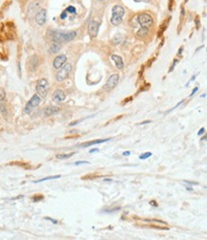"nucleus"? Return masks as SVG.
<instances>
[{
    "label": "nucleus",
    "instance_id": "nucleus-31",
    "mask_svg": "<svg viewBox=\"0 0 207 240\" xmlns=\"http://www.w3.org/2000/svg\"><path fill=\"white\" fill-rule=\"evenodd\" d=\"M169 11H172V8H171V4L172 6H173V0H169Z\"/></svg>",
    "mask_w": 207,
    "mask_h": 240
},
{
    "label": "nucleus",
    "instance_id": "nucleus-15",
    "mask_svg": "<svg viewBox=\"0 0 207 240\" xmlns=\"http://www.w3.org/2000/svg\"><path fill=\"white\" fill-rule=\"evenodd\" d=\"M149 35V29L148 27H141V28L137 32V36L139 38H144Z\"/></svg>",
    "mask_w": 207,
    "mask_h": 240
},
{
    "label": "nucleus",
    "instance_id": "nucleus-4",
    "mask_svg": "<svg viewBox=\"0 0 207 240\" xmlns=\"http://www.w3.org/2000/svg\"><path fill=\"white\" fill-rule=\"evenodd\" d=\"M49 91V82L46 78H40L36 83V92L40 97H46Z\"/></svg>",
    "mask_w": 207,
    "mask_h": 240
},
{
    "label": "nucleus",
    "instance_id": "nucleus-1",
    "mask_svg": "<svg viewBox=\"0 0 207 240\" xmlns=\"http://www.w3.org/2000/svg\"><path fill=\"white\" fill-rule=\"evenodd\" d=\"M50 36L54 41L56 42H69V41L73 40L77 33L74 31L71 32H61V31H51Z\"/></svg>",
    "mask_w": 207,
    "mask_h": 240
},
{
    "label": "nucleus",
    "instance_id": "nucleus-24",
    "mask_svg": "<svg viewBox=\"0 0 207 240\" xmlns=\"http://www.w3.org/2000/svg\"><path fill=\"white\" fill-rule=\"evenodd\" d=\"M178 59H174V62H173V65H172V66L170 67V70H169V72H171V71H173V69H174V67L176 66V64L178 63Z\"/></svg>",
    "mask_w": 207,
    "mask_h": 240
},
{
    "label": "nucleus",
    "instance_id": "nucleus-9",
    "mask_svg": "<svg viewBox=\"0 0 207 240\" xmlns=\"http://www.w3.org/2000/svg\"><path fill=\"white\" fill-rule=\"evenodd\" d=\"M46 16H47V12L45 9H39L37 11L36 15V21L38 25L42 26L46 22Z\"/></svg>",
    "mask_w": 207,
    "mask_h": 240
},
{
    "label": "nucleus",
    "instance_id": "nucleus-36",
    "mask_svg": "<svg viewBox=\"0 0 207 240\" xmlns=\"http://www.w3.org/2000/svg\"><path fill=\"white\" fill-rule=\"evenodd\" d=\"M196 22H197V27H198V28H199V18H198V17H197Z\"/></svg>",
    "mask_w": 207,
    "mask_h": 240
},
{
    "label": "nucleus",
    "instance_id": "nucleus-14",
    "mask_svg": "<svg viewBox=\"0 0 207 240\" xmlns=\"http://www.w3.org/2000/svg\"><path fill=\"white\" fill-rule=\"evenodd\" d=\"M58 111H59V108H58L57 106L51 105L44 109V114L46 116H53L54 114H56Z\"/></svg>",
    "mask_w": 207,
    "mask_h": 240
},
{
    "label": "nucleus",
    "instance_id": "nucleus-27",
    "mask_svg": "<svg viewBox=\"0 0 207 240\" xmlns=\"http://www.w3.org/2000/svg\"><path fill=\"white\" fill-rule=\"evenodd\" d=\"M45 219H46V220H50L51 222H53L54 224H57V220H54V219H53V218H50V217H45Z\"/></svg>",
    "mask_w": 207,
    "mask_h": 240
},
{
    "label": "nucleus",
    "instance_id": "nucleus-16",
    "mask_svg": "<svg viewBox=\"0 0 207 240\" xmlns=\"http://www.w3.org/2000/svg\"><path fill=\"white\" fill-rule=\"evenodd\" d=\"M60 49H61V45L59 44V42H56V41H54V43H52V44H51L49 51H50L51 53L56 54V53H57V52H59Z\"/></svg>",
    "mask_w": 207,
    "mask_h": 240
},
{
    "label": "nucleus",
    "instance_id": "nucleus-6",
    "mask_svg": "<svg viewBox=\"0 0 207 240\" xmlns=\"http://www.w3.org/2000/svg\"><path fill=\"white\" fill-rule=\"evenodd\" d=\"M119 80V76L118 74H113L112 76H110V78H108V80L106 81V83L104 85V90L105 91H111L112 89H114L116 84L118 83Z\"/></svg>",
    "mask_w": 207,
    "mask_h": 240
},
{
    "label": "nucleus",
    "instance_id": "nucleus-12",
    "mask_svg": "<svg viewBox=\"0 0 207 240\" xmlns=\"http://www.w3.org/2000/svg\"><path fill=\"white\" fill-rule=\"evenodd\" d=\"M110 140H111L110 138H108V139H101V140H94V141H91V142H87V143H81V145H79V146L87 147V146H94V145H99V143L108 142V141H110Z\"/></svg>",
    "mask_w": 207,
    "mask_h": 240
},
{
    "label": "nucleus",
    "instance_id": "nucleus-8",
    "mask_svg": "<svg viewBox=\"0 0 207 240\" xmlns=\"http://www.w3.org/2000/svg\"><path fill=\"white\" fill-rule=\"evenodd\" d=\"M99 23L96 21H91L88 24V33L91 37H95L98 34Z\"/></svg>",
    "mask_w": 207,
    "mask_h": 240
},
{
    "label": "nucleus",
    "instance_id": "nucleus-35",
    "mask_svg": "<svg viewBox=\"0 0 207 240\" xmlns=\"http://www.w3.org/2000/svg\"><path fill=\"white\" fill-rule=\"evenodd\" d=\"M123 155H124V156H129V155H130V151H125V152H123Z\"/></svg>",
    "mask_w": 207,
    "mask_h": 240
},
{
    "label": "nucleus",
    "instance_id": "nucleus-23",
    "mask_svg": "<svg viewBox=\"0 0 207 240\" xmlns=\"http://www.w3.org/2000/svg\"><path fill=\"white\" fill-rule=\"evenodd\" d=\"M43 199V195H36V196H33V200L34 202H36V201H40V200H42Z\"/></svg>",
    "mask_w": 207,
    "mask_h": 240
},
{
    "label": "nucleus",
    "instance_id": "nucleus-30",
    "mask_svg": "<svg viewBox=\"0 0 207 240\" xmlns=\"http://www.w3.org/2000/svg\"><path fill=\"white\" fill-rule=\"evenodd\" d=\"M151 206H153V207H158V203L156 201H151L150 203H149Z\"/></svg>",
    "mask_w": 207,
    "mask_h": 240
},
{
    "label": "nucleus",
    "instance_id": "nucleus-34",
    "mask_svg": "<svg viewBox=\"0 0 207 240\" xmlns=\"http://www.w3.org/2000/svg\"><path fill=\"white\" fill-rule=\"evenodd\" d=\"M150 122H151V121H145V122H140L139 125H146V123H150Z\"/></svg>",
    "mask_w": 207,
    "mask_h": 240
},
{
    "label": "nucleus",
    "instance_id": "nucleus-17",
    "mask_svg": "<svg viewBox=\"0 0 207 240\" xmlns=\"http://www.w3.org/2000/svg\"><path fill=\"white\" fill-rule=\"evenodd\" d=\"M39 8V2H33L28 8V15H33V13Z\"/></svg>",
    "mask_w": 207,
    "mask_h": 240
},
{
    "label": "nucleus",
    "instance_id": "nucleus-29",
    "mask_svg": "<svg viewBox=\"0 0 207 240\" xmlns=\"http://www.w3.org/2000/svg\"><path fill=\"white\" fill-rule=\"evenodd\" d=\"M185 184H189V185H191V186H193V185H197L198 183H195V182H190V181H186V180H184L183 181Z\"/></svg>",
    "mask_w": 207,
    "mask_h": 240
},
{
    "label": "nucleus",
    "instance_id": "nucleus-22",
    "mask_svg": "<svg viewBox=\"0 0 207 240\" xmlns=\"http://www.w3.org/2000/svg\"><path fill=\"white\" fill-rule=\"evenodd\" d=\"M66 12L67 13H77V10H75V7H73V6H69L68 8L66 9Z\"/></svg>",
    "mask_w": 207,
    "mask_h": 240
},
{
    "label": "nucleus",
    "instance_id": "nucleus-19",
    "mask_svg": "<svg viewBox=\"0 0 207 240\" xmlns=\"http://www.w3.org/2000/svg\"><path fill=\"white\" fill-rule=\"evenodd\" d=\"M61 176L60 175H56V176H50V177H46V178H43V179H40V180H36L34 181V183H41V182H44V181H48V180H53V179H57V178H60Z\"/></svg>",
    "mask_w": 207,
    "mask_h": 240
},
{
    "label": "nucleus",
    "instance_id": "nucleus-3",
    "mask_svg": "<svg viewBox=\"0 0 207 240\" xmlns=\"http://www.w3.org/2000/svg\"><path fill=\"white\" fill-rule=\"evenodd\" d=\"M72 69H73V66H72L71 63H65L61 68H59L57 74H56V80L57 81H63L68 78V76L70 75Z\"/></svg>",
    "mask_w": 207,
    "mask_h": 240
},
{
    "label": "nucleus",
    "instance_id": "nucleus-18",
    "mask_svg": "<svg viewBox=\"0 0 207 240\" xmlns=\"http://www.w3.org/2000/svg\"><path fill=\"white\" fill-rule=\"evenodd\" d=\"M74 152L73 153H68V154H57V155L56 156V159H59V160H64V159H68V158H70V157H72L74 155Z\"/></svg>",
    "mask_w": 207,
    "mask_h": 240
},
{
    "label": "nucleus",
    "instance_id": "nucleus-26",
    "mask_svg": "<svg viewBox=\"0 0 207 240\" xmlns=\"http://www.w3.org/2000/svg\"><path fill=\"white\" fill-rule=\"evenodd\" d=\"M66 17H67V12H66V11H64L63 13H61L60 18H61V19H64V18H66Z\"/></svg>",
    "mask_w": 207,
    "mask_h": 240
},
{
    "label": "nucleus",
    "instance_id": "nucleus-32",
    "mask_svg": "<svg viewBox=\"0 0 207 240\" xmlns=\"http://www.w3.org/2000/svg\"><path fill=\"white\" fill-rule=\"evenodd\" d=\"M94 152H98V148H93L90 150V153H94Z\"/></svg>",
    "mask_w": 207,
    "mask_h": 240
},
{
    "label": "nucleus",
    "instance_id": "nucleus-33",
    "mask_svg": "<svg viewBox=\"0 0 207 240\" xmlns=\"http://www.w3.org/2000/svg\"><path fill=\"white\" fill-rule=\"evenodd\" d=\"M198 89H199L198 87H196V88L194 89V90H193V91H192V93H191V95H190V96H191V97H192V96H193V95H194L195 93H196V92H197V91H198Z\"/></svg>",
    "mask_w": 207,
    "mask_h": 240
},
{
    "label": "nucleus",
    "instance_id": "nucleus-5",
    "mask_svg": "<svg viewBox=\"0 0 207 240\" xmlns=\"http://www.w3.org/2000/svg\"><path fill=\"white\" fill-rule=\"evenodd\" d=\"M41 102V97L38 96L37 94L33 95L32 98H31V100L27 102V104L25 106V109H24V111L27 114H29V113L32 112V110H33L34 108L37 107Z\"/></svg>",
    "mask_w": 207,
    "mask_h": 240
},
{
    "label": "nucleus",
    "instance_id": "nucleus-2",
    "mask_svg": "<svg viewBox=\"0 0 207 240\" xmlns=\"http://www.w3.org/2000/svg\"><path fill=\"white\" fill-rule=\"evenodd\" d=\"M125 10L122 6L120 5H115L112 9V17H111V23L113 25L118 26L121 23Z\"/></svg>",
    "mask_w": 207,
    "mask_h": 240
},
{
    "label": "nucleus",
    "instance_id": "nucleus-13",
    "mask_svg": "<svg viewBox=\"0 0 207 240\" xmlns=\"http://www.w3.org/2000/svg\"><path fill=\"white\" fill-rule=\"evenodd\" d=\"M112 59L114 60L116 66L118 67V69H122L124 67V62H123L122 57L118 56V55H112Z\"/></svg>",
    "mask_w": 207,
    "mask_h": 240
},
{
    "label": "nucleus",
    "instance_id": "nucleus-38",
    "mask_svg": "<svg viewBox=\"0 0 207 240\" xmlns=\"http://www.w3.org/2000/svg\"><path fill=\"white\" fill-rule=\"evenodd\" d=\"M103 181H105V182H112V180H111V179H104Z\"/></svg>",
    "mask_w": 207,
    "mask_h": 240
},
{
    "label": "nucleus",
    "instance_id": "nucleus-11",
    "mask_svg": "<svg viewBox=\"0 0 207 240\" xmlns=\"http://www.w3.org/2000/svg\"><path fill=\"white\" fill-rule=\"evenodd\" d=\"M65 99H66V95H65L63 90L57 89V90L54 91V93L53 95V101L57 102H62L65 101Z\"/></svg>",
    "mask_w": 207,
    "mask_h": 240
},
{
    "label": "nucleus",
    "instance_id": "nucleus-25",
    "mask_svg": "<svg viewBox=\"0 0 207 240\" xmlns=\"http://www.w3.org/2000/svg\"><path fill=\"white\" fill-rule=\"evenodd\" d=\"M89 164V162H87V161H79V162L75 163V166H78V164Z\"/></svg>",
    "mask_w": 207,
    "mask_h": 240
},
{
    "label": "nucleus",
    "instance_id": "nucleus-10",
    "mask_svg": "<svg viewBox=\"0 0 207 240\" xmlns=\"http://www.w3.org/2000/svg\"><path fill=\"white\" fill-rule=\"evenodd\" d=\"M66 60H67V57L65 56V55H59V56H57L54 60V67L56 68V69H59V68H61L65 64Z\"/></svg>",
    "mask_w": 207,
    "mask_h": 240
},
{
    "label": "nucleus",
    "instance_id": "nucleus-39",
    "mask_svg": "<svg viewBox=\"0 0 207 240\" xmlns=\"http://www.w3.org/2000/svg\"><path fill=\"white\" fill-rule=\"evenodd\" d=\"M135 1H136V2H139V1H141V0H135Z\"/></svg>",
    "mask_w": 207,
    "mask_h": 240
},
{
    "label": "nucleus",
    "instance_id": "nucleus-20",
    "mask_svg": "<svg viewBox=\"0 0 207 240\" xmlns=\"http://www.w3.org/2000/svg\"><path fill=\"white\" fill-rule=\"evenodd\" d=\"M152 156V153L151 152H145V153H143V154H141V155L139 156V159L140 160H145L147 158H149V157Z\"/></svg>",
    "mask_w": 207,
    "mask_h": 240
},
{
    "label": "nucleus",
    "instance_id": "nucleus-21",
    "mask_svg": "<svg viewBox=\"0 0 207 240\" xmlns=\"http://www.w3.org/2000/svg\"><path fill=\"white\" fill-rule=\"evenodd\" d=\"M6 98V92L3 88L0 87V101H4Z\"/></svg>",
    "mask_w": 207,
    "mask_h": 240
},
{
    "label": "nucleus",
    "instance_id": "nucleus-7",
    "mask_svg": "<svg viewBox=\"0 0 207 240\" xmlns=\"http://www.w3.org/2000/svg\"><path fill=\"white\" fill-rule=\"evenodd\" d=\"M137 21L141 25V27H148L153 24V17L149 13H141L137 17Z\"/></svg>",
    "mask_w": 207,
    "mask_h": 240
},
{
    "label": "nucleus",
    "instance_id": "nucleus-40",
    "mask_svg": "<svg viewBox=\"0 0 207 240\" xmlns=\"http://www.w3.org/2000/svg\"><path fill=\"white\" fill-rule=\"evenodd\" d=\"M98 1H101V0H98Z\"/></svg>",
    "mask_w": 207,
    "mask_h": 240
},
{
    "label": "nucleus",
    "instance_id": "nucleus-37",
    "mask_svg": "<svg viewBox=\"0 0 207 240\" xmlns=\"http://www.w3.org/2000/svg\"><path fill=\"white\" fill-rule=\"evenodd\" d=\"M186 190H189V191H193V188H189V187H186Z\"/></svg>",
    "mask_w": 207,
    "mask_h": 240
},
{
    "label": "nucleus",
    "instance_id": "nucleus-28",
    "mask_svg": "<svg viewBox=\"0 0 207 240\" xmlns=\"http://www.w3.org/2000/svg\"><path fill=\"white\" fill-rule=\"evenodd\" d=\"M204 132H205V128H204V127H202V128L199 129V131L198 132V135H199V136H201V135L203 134Z\"/></svg>",
    "mask_w": 207,
    "mask_h": 240
}]
</instances>
